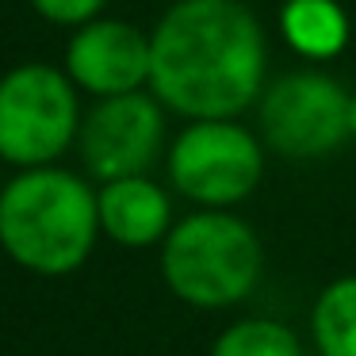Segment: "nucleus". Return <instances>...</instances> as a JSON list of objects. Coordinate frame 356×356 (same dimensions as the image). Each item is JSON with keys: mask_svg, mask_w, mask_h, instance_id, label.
Instances as JSON below:
<instances>
[{"mask_svg": "<svg viewBox=\"0 0 356 356\" xmlns=\"http://www.w3.org/2000/svg\"><path fill=\"white\" fill-rule=\"evenodd\" d=\"M264 276V245L234 211H192L161 241V280L200 310L238 307Z\"/></svg>", "mask_w": 356, "mask_h": 356, "instance_id": "obj_3", "label": "nucleus"}, {"mask_svg": "<svg viewBox=\"0 0 356 356\" xmlns=\"http://www.w3.org/2000/svg\"><path fill=\"white\" fill-rule=\"evenodd\" d=\"M35 12H39L47 24H58V27H85L92 19H100L104 4L108 0H27Z\"/></svg>", "mask_w": 356, "mask_h": 356, "instance_id": "obj_13", "label": "nucleus"}, {"mask_svg": "<svg viewBox=\"0 0 356 356\" xmlns=\"http://www.w3.org/2000/svg\"><path fill=\"white\" fill-rule=\"evenodd\" d=\"M310 337L318 356H356V276H337L318 291Z\"/></svg>", "mask_w": 356, "mask_h": 356, "instance_id": "obj_11", "label": "nucleus"}, {"mask_svg": "<svg viewBox=\"0 0 356 356\" xmlns=\"http://www.w3.org/2000/svg\"><path fill=\"white\" fill-rule=\"evenodd\" d=\"M77 85L47 62H24L0 77V161L16 169L54 165L81 134Z\"/></svg>", "mask_w": 356, "mask_h": 356, "instance_id": "obj_4", "label": "nucleus"}, {"mask_svg": "<svg viewBox=\"0 0 356 356\" xmlns=\"http://www.w3.org/2000/svg\"><path fill=\"white\" fill-rule=\"evenodd\" d=\"M348 100L337 77L322 70H291L268 81L257 100V134L264 149L287 161H322L348 138Z\"/></svg>", "mask_w": 356, "mask_h": 356, "instance_id": "obj_6", "label": "nucleus"}, {"mask_svg": "<svg viewBox=\"0 0 356 356\" xmlns=\"http://www.w3.org/2000/svg\"><path fill=\"white\" fill-rule=\"evenodd\" d=\"M65 77L96 100L149 88V31L111 16L77 27L65 42Z\"/></svg>", "mask_w": 356, "mask_h": 356, "instance_id": "obj_8", "label": "nucleus"}, {"mask_svg": "<svg viewBox=\"0 0 356 356\" xmlns=\"http://www.w3.org/2000/svg\"><path fill=\"white\" fill-rule=\"evenodd\" d=\"M348 138L356 142V92H353V100H348Z\"/></svg>", "mask_w": 356, "mask_h": 356, "instance_id": "obj_14", "label": "nucleus"}, {"mask_svg": "<svg viewBox=\"0 0 356 356\" xmlns=\"http://www.w3.org/2000/svg\"><path fill=\"white\" fill-rule=\"evenodd\" d=\"M165 172L195 211H234L261 188L264 142L238 119H200L172 138Z\"/></svg>", "mask_w": 356, "mask_h": 356, "instance_id": "obj_5", "label": "nucleus"}, {"mask_svg": "<svg viewBox=\"0 0 356 356\" xmlns=\"http://www.w3.org/2000/svg\"><path fill=\"white\" fill-rule=\"evenodd\" d=\"M207 356H302V341L276 318H241L211 341Z\"/></svg>", "mask_w": 356, "mask_h": 356, "instance_id": "obj_12", "label": "nucleus"}, {"mask_svg": "<svg viewBox=\"0 0 356 356\" xmlns=\"http://www.w3.org/2000/svg\"><path fill=\"white\" fill-rule=\"evenodd\" d=\"M81 165L92 180L149 177L165 149V108L149 88L96 100L81 119L77 134Z\"/></svg>", "mask_w": 356, "mask_h": 356, "instance_id": "obj_7", "label": "nucleus"}, {"mask_svg": "<svg viewBox=\"0 0 356 356\" xmlns=\"http://www.w3.org/2000/svg\"><path fill=\"white\" fill-rule=\"evenodd\" d=\"M268 73V39L241 0H177L149 31V92L165 111L241 119L257 108Z\"/></svg>", "mask_w": 356, "mask_h": 356, "instance_id": "obj_1", "label": "nucleus"}, {"mask_svg": "<svg viewBox=\"0 0 356 356\" xmlns=\"http://www.w3.org/2000/svg\"><path fill=\"white\" fill-rule=\"evenodd\" d=\"M280 35L307 62H330L348 47V16L337 0H284Z\"/></svg>", "mask_w": 356, "mask_h": 356, "instance_id": "obj_10", "label": "nucleus"}, {"mask_svg": "<svg viewBox=\"0 0 356 356\" xmlns=\"http://www.w3.org/2000/svg\"><path fill=\"white\" fill-rule=\"evenodd\" d=\"M96 207H100V234L123 249L161 245L177 226L169 192L154 177L108 180L96 192Z\"/></svg>", "mask_w": 356, "mask_h": 356, "instance_id": "obj_9", "label": "nucleus"}, {"mask_svg": "<svg viewBox=\"0 0 356 356\" xmlns=\"http://www.w3.org/2000/svg\"><path fill=\"white\" fill-rule=\"evenodd\" d=\"M100 238L96 188L58 165L19 169L0 188V253L35 276H70Z\"/></svg>", "mask_w": 356, "mask_h": 356, "instance_id": "obj_2", "label": "nucleus"}]
</instances>
